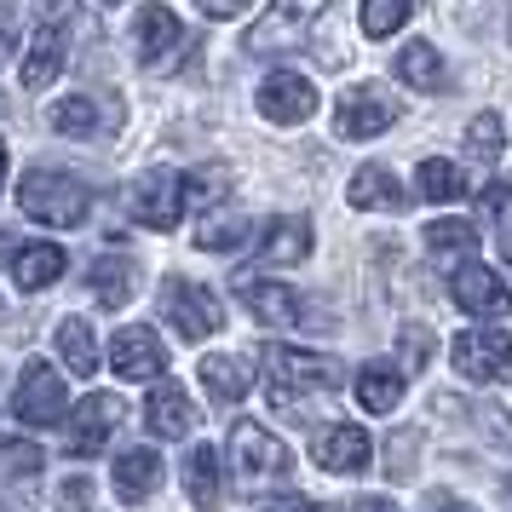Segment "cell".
Instances as JSON below:
<instances>
[{
  "label": "cell",
  "instance_id": "1",
  "mask_svg": "<svg viewBox=\"0 0 512 512\" xmlns=\"http://www.w3.org/2000/svg\"><path fill=\"white\" fill-rule=\"evenodd\" d=\"M340 386V363L305 346H265V397L277 409H300L305 397L334 392Z\"/></svg>",
  "mask_w": 512,
  "mask_h": 512
},
{
  "label": "cell",
  "instance_id": "2",
  "mask_svg": "<svg viewBox=\"0 0 512 512\" xmlns=\"http://www.w3.org/2000/svg\"><path fill=\"white\" fill-rule=\"evenodd\" d=\"M18 208L35 219V225H52V231H70L93 213V190L81 185L75 173H58V167H29L24 185H18Z\"/></svg>",
  "mask_w": 512,
  "mask_h": 512
},
{
  "label": "cell",
  "instance_id": "3",
  "mask_svg": "<svg viewBox=\"0 0 512 512\" xmlns=\"http://www.w3.org/2000/svg\"><path fill=\"white\" fill-rule=\"evenodd\" d=\"M231 466L242 489H265V484H288L294 455L277 432H265L259 420H236L231 426Z\"/></svg>",
  "mask_w": 512,
  "mask_h": 512
},
{
  "label": "cell",
  "instance_id": "4",
  "mask_svg": "<svg viewBox=\"0 0 512 512\" xmlns=\"http://www.w3.org/2000/svg\"><path fill=\"white\" fill-rule=\"evenodd\" d=\"M449 357H455V374L461 380H472V386H495V380H507L512 374V334L507 328H466V334H455V346H449Z\"/></svg>",
  "mask_w": 512,
  "mask_h": 512
},
{
  "label": "cell",
  "instance_id": "5",
  "mask_svg": "<svg viewBox=\"0 0 512 512\" xmlns=\"http://www.w3.org/2000/svg\"><path fill=\"white\" fill-rule=\"evenodd\" d=\"M127 213L139 219L144 231H173V225L185 219V173L150 167L139 185L127 190Z\"/></svg>",
  "mask_w": 512,
  "mask_h": 512
},
{
  "label": "cell",
  "instance_id": "6",
  "mask_svg": "<svg viewBox=\"0 0 512 512\" xmlns=\"http://www.w3.org/2000/svg\"><path fill=\"white\" fill-rule=\"evenodd\" d=\"M64 409H70V392L52 374V363H24L18 392H12V415L24 426H64Z\"/></svg>",
  "mask_w": 512,
  "mask_h": 512
},
{
  "label": "cell",
  "instance_id": "7",
  "mask_svg": "<svg viewBox=\"0 0 512 512\" xmlns=\"http://www.w3.org/2000/svg\"><path fill=\"white\" fill-rule=\"evenodd\" d=\"M317 87L305 81L300 70H271L265 81H259V116L277 121V127H300V121L317 116Z\"/></svg>",
  "mask_w": 512,
  "mask_h": 512
},
{
  "label": "cell",
  "instance_id": "8",
  "mask_svg": "<svg viewBox=\"0 0 512 512\" xmlns=\"http://www.w3.org/2000/svg\"><path fill=\"white\" fill-rule=\"evenodd\" d=\"M162 317L179 328L185 340H208L213 328L225 323V317H219V300H213L202 282H185V277H173L162 288Z\"/></svg>",
  "mask_w": 512,
  "mask_h": 512
},
{
  "label": "cell",
  "instance_id": "9",
  "mask_svg": "<svg viewBox=\"0 0 512 512\" xmlns=\"http://www.w3.org/2000/svg\"><path fill=\"white\" fill-rule=\"evenodd\" d=\"M397 121V104L380 87H351V93H340V104H334V133L340 139H374V133H386Z\"/></svg>",
  "mask_w": 512,
  "mask_h": 512
},
{
  "label": "cell",
  "instance_id": "10",
  "mask_svg": "<svg viewBox=\"0 0 512 512\" xmlns=\"http://www.w3.org/2000/svg\"><path fill=\"white\" fill-rule=\"evenodd\" d=\"M449 294H455V305L461 311H472V317H507L512 311V288L507 277H495L489 265H455V277H449Z\"/></svg>",
  "mask_w": 512,
  "mask_h": 512
},
{
  "label": "cell",
  "instance_id": "11",
  "mask_svg": "<svg viewBox=\"0 0 512 512\" xmlns=\"http://www.w3.org/2000/svg\"><path fill=\"white\" fill-rule=\"evenodd\" d=\"M70 420V455H93L98 443H110V432H116L121 420H127V409H121V397L116 392H93Z\"/></svg>",
  "mask_w": 512,
  "mask_h": 512
},
{
  "label": "cell",
  "instance_id": "12",
  "mask_svg": "<svg viewBox=\"0 0 512 512\" xmlns=\"http://www.w3.org/2000/svg\"><path fill=\"white\" fill-rule=\"evenodd\" d=\"M110 369L121 380H156L167 369V346L156 328H121L116 346H110Z\"/></svg>",
  "mask_w": 512,
  "mask_h": 512
},
{
  "label": "cell",
  "instance_id": "13",
  "mask_svg": "<svg viewBox=\"0 0 512 512\" xmlns=\"http://www.w3.org/2000/svg\"><path fill=\"white\" fill-rule=\"evenodd\" d=\"M311 455H317V466L323 472H340V478H351V472H363V466L374 461V443L363 426H328V432H317V443H311Z\"/></svg>",
  "mask_w": 512,
  "mask_h": 512
},
{
  "label": "cell",
  "instance_id": "14",
  "mask_svg": "<svg viewBox=\"0 0 512 512\" xmlns=\"http://www.w3.org/2000/svg\"><path fill=\"white\" fill-rule=\"evenodd\" d=\"M144 426H150V438H162V443L190 438V426H196V409H190V392H185V386L162 380L156 392L144 397Z\"/></svg>",
  "mask_w": 512,
  "mask_h": 512
},
{
  "label": "cell",
  "instance_id": "15",
  "mask_svg": "<svg viewBox=\"0 0 512 512\" xmlns=\"http://www.w3.org/2000/svg\"><path fill=\"white\" fill-rule=\"evenodd\" d=\"M110 478H116L121 501H144V495H156V484H162V455L144 449V443H133V449H121L116 455Z\"/></svg>",
  "mask_w": 512,
  "mask_h": 512
},
{
  "label": "cell",
  "instance_id": "16",
  "mask_svg": "<svg viewBox=\"0 0 512 512\" xmlns=\"http://www.w3.org/2000/svg\"><path fill=\"white\" fill-rule=\"evenodd\" d=\"M64 265H70V254L58 242H29V248L12 254V282L24 294H41V288H52V282L64 277Z\"/></svg>",
  "mask_w": 512,
  "mask_h": 512
},
{
  "label": "cell",
  "instance_id": "17",
  "mask_svg": "<svg viewBox=\"0 0 512 512\" xmlns=\"http://www.w3.org/2000/svg\"><path fill=\"white\" fill-rule=\"evenodd\" d=\"M202 386H208L213 403H242L248 397V386H254V369H248V357H236V351H213V357H202Z\"/></svg>",
  "mask_w": 512,
  "mask_h": 512
},
{
  "label": "cell",
  "instance_id": "18",
  "mask_svg": "<svg viewBox=\"0 0 512 512\" xmlns=\"http://www.w3.org/2000/svg\"><path fill=\"white\" fill-rule=\"evenodd\" d=\"M351 208H386V213H397L403 208V202H409V190L397 185V173L392 167H380V162H369V167H357V173H351Z\"/></svg>",
  "mask_w": 512,
  "mask_h": 512
},
{
  "label": "cell",
  "instance_id": "19",
  "mask_svg": "<svg viewBox=\"0 0 512 512\" xmlns=\"http://www.w3.org/2000/svg\"><path fill=\"white\" fill-rule=\"evenodd\" d=\"M259 254L271 259V265H300V259L311 254V219H300V213L271 219L265 236H259Z\"/></svg>",
  "mask_w": 512,
  "mask_h": 512
},
{
  "label": "cell",
  "instance_id": "20",
  "mask_svg": "<svg viewBox=\"0 0 512 512\" xmlns=\"http://www.w3.org/2000/svg\"><path fill=\"white\" fill-rule=\"evenodd\" d=\"M403 369L397 363H369V369H357V403L369 409V415H392L397 403H403Z\"/></svg>",
  "mask_w": 512,
  "mask_h": 512
},
{
  "label": "cell",
  "instance_id": "21",
  "mask_svg": "<svg viewBox=\"0 0 512 512\" xmlns=\"http://www.w3.org/2000/svg\"><path fill=\"white\" fill-rule=\"evenodd\" d=\"M242 305H248V311H254L259 323H277V328H294L300 323V294H294V288H282V282H248V288H242Z\"/></svg>",
  "mask_w": 512,
  "mask_h": 512
},
{
  "label": "cell",
  "instance_id": "22",
  "mask_svg": "<svg viewBox=\"0 0 512 512\" xmlns=\"http://www.w3.org/2000/svg\"><path fill=\"white\" fill-rule=\"evenodd\" d=\"M179 41H185V29H179V18L167 6H144L139 12V58L144 64H162Z\"/></svg>",
  "mask_w": 512,
  "mask_h": 512
},
{
  "label": "cell",
  "instance_id": "23",
  "mask_svg": "<svg viewBox=\"0 0 512 512\" xmlns=\"http://www.w3.org/2000/svg\"><path fill=\"white\" fill-rule=\"evenodd\" d=\"M133 288H139V265H133V259H121V254L93 259V294H98L104 311L127 305V300H133Z\"/></svg>",
  "mask_w": 512,
  "mask_h": 512
},
{
  "label": "cell",
  "instance_id": "24",
  "mask_svg": "<svg viewBox=\"0 0 512 512\" xmlns=\"http://www.w3.org/2000/svg\"><path fill=\"white\" fill-rule=\"evenodd\" d=\"M58 357H64V369L70 374H98V334L93 323H81V317H64L58 323Z\"/></svg>",
  "mask_w": 512,
  "mask_h": 512
},
{
  "label": "cell",
  "instance_id": "25",
  "mask_svg": "<svg viewBox=\"0 0 512 512\" xmlns=\"http://www.w3.org/2000/svg\"><path fill=\"white\" fill-rule=\"evenodd\" d=\"M219 449H208V443H196L185 461V495L196 501V507H219V495H225V484H219Z\"/></svg>",
  "mask_w": 512,
  "mask_h": 512
},
{
  "label": "cell",
  "instance_id": "26",
  "mask_svg": "<svg viewBox=\"0 0 512 512\" xmlns=\"http://www.w3.org/2000/svg\"><path fill=\"white\" fill-rule=\"evenodd\" d=\"M47 121H52V133H64V139H93L98 133V98H87V93L58 98L47 110Z\"/></svg>",
  "mask_w": 512,
  "mask_h": 512
},
{
  "label": "cell",
  "instance_id": "27",
  "mask_svg": "<svg viewBox=\"0 0 512 512\" xmlns=\"http://www.w3.org/2000/svg\"><path fill=\"white\" fill-rule=\"evenodd\" d=\"M397 81H409V87H420V93H438L443 87V52L426 47V41L403 47L397 52Z\"/></svg>",
  "mask_w": 512,
  "mask_h": 512
},
{
  "label": "cell",
  "instance_id": "28",
  "mask_svg": "<svg viewBox=\"0 0 512 512\" xmlns=\"http://www.w3.org/2000/svg\"><path fill=\"white\" fill-rule=\"evenodd\" d=\"M58 70H64V35H35V47H29L24 58V87L29 93H41V87H52L58 81Z\"/></svg>",
  "mask_w": 512,
  "mask_h": 512
},
{
  "label": "cell",
  "instance_id": "29",
  "mask_svg": "<svg viewBox=\"0 0 512 512\" xmlns=\"http://www.w3.org/2000/svg\"><path fill=\"white\" fill-rule=\"evenodd\" d=\"M415 185H420V196H426V202H461V196H466V173L455 162L432 156V162H420Z\"/></svg>",
  "mask_w": 512,
  "mask_h": 512
},
{
  "label": "cell",
  "instance_id": "30",
  "mask_svg": "<svg viewBox=\"0 0 512 512\" xmlns=\"http://www.w3.org/2000/svg\"><path fill=\"white\" fill-rule=\"evenodd\" d=\"M426 248L438 259H472V248H478V231L466 225V219H438V225H426Z\"/></svg>",
  "mask_w": 512,
  "mask_h": 512
},
{
  "label": "cell",
  "instance_id": "31",
  "mask_svg": "<svg viewBox=\"0 0 512 512\" xmlns=\"http://www.w3.org/2000/svg\"><path fill=\"white\" fill-rule=\"evenodd\" d=\"M248 236H254V225H248L242 213H225V219H208V225L196 231V248L225 254V248H248Z\"/></svg>",
  "mask_w": 512,
  "mask_h": 512
},
{
  "label": "cell",
  "instance_id": "32",
  "mask_svg": "<svg viewBox=\"0 0 512 512\" xmlns=\"http://www.w3.org/2000/svg\"><path fill=\"white\" fill-rule=\"evenodd\" d=\"M409 18H415L409 0H369V6H363V29H369V35H397Z\"/></svg>",
  "mask_w": 512,
  "mask_h": 512
},
{
  "label": "cell",
  "instance_id": "33",
  "mask_svg": "<svg viewBox=\"0 0 512 512\" xmlns=\"http://www.w3.org/2000/svg\"><path fill=\"white\" fill-rule=\"evenodd\" d=\"M466 139H472V156H478V162H501V139H507V127H501L495 110H484V116H472Z\"/></svg>",
  "mask_w": 512,
  "mask_h": 512
},
{
  "label": "cell",
  "instance_id": "34",
  "mask_svg": "<svg viewBox=\"0 0 512 512\" xmlns=\"http://www.w3.org/2000/svg\"><path fill=\"white\" fill-rule=\"evenodd\" d=\"M484 213L501 225V248H507V259H512V190L507 185L484 190Z\"/></svg>",
  "mask_w": 512,
  "mask_h": 512
},
{
  "label": "cell",
  "instance_id": "35",
  "mask_svg": "<svg viewBox=\"0 0 512 512\" xmlns=\"http://www.w3.org/2000/svg\"><path fill=\"white\" fill-rule=\"evenodd\" d=\"M41 461H47V455H41L35 443H6V438H0V466H12L18 478H35V472H41Z\"/></svg>",
  "mask_w": 512,
  "mask_h": 512
},
{
  "label": "cell",
  "instance_id": "36",
  "mask_svg": "<svg viewBox=\"0 0 512 512\" xmlns=\"http://www.w3.org/2000/svg\"><path fill=\"white\" fill-rule=\"evenodd\" d=\"M397 346H403V363H409V369H426V357H432V334H426V328H403Z\"/></svg>",
  "mask_w": 512,
  "mask_h": 512
},
{
  "label": "cell",
  "instance_id": "37",
  "mask_svg": "<svg viewBox=\"0 0 512 512\" xmlns=\"http://www.w3.org/2000/svg\"><path fill=\"white\" fill-rule=\"evenodd\" d=\"M259 512H323V507H311L305 495H271V501H265Z\"/></svg>",
  "mask_w": 512,
  "mask_h": 512
},
{
  "label": "cell",
  "instance_id": "38",
  "mask_svg": "<svg viewBox=\"0 0 512 512\" xmlns=\"http://www.w3.org/2000/svg\"><path fill=\"white\" fill-rule=\"evenodd\" d=\"M346 512H403V507L386 501V495H357V501H346Z\"/></svg>",
  "mask_w": 512,
  "mask_h": 512
},
{
  "label": "cell",
  "instance_id": "39",
  "mask_svg": "<svg viewBox=\"0 0 512 512\" xmlns=\"http://www.w3.org/2000/svg\"><path fill=\"white\" fill-rule=\"evenodd\" d=\"M208 18H236V0H208Z\"/></svg>",
  "mask_w": 512,
  "mask_h": 512
},
{
  "label": "cell",
  "instance_id": "40",
  "mask_svg": "<svg viewBox=\"0 0 512 512\" xmlns=\"http://www.w3.org/2000/svg\"><path fill=\"white\" fill-rule=\"evenodd\" d=\"M6 254H12V236L0 231V265H6Z\"/></svg>",
  "mask_w": 512,
  "mask_h": 512
},
{
  "label": "cell",
  "instance_id": "41",
  "mask_svg": "<svg viewBox=\"0 0 512 512\" xmlns=\"http://www.w3.org/2000/svg\"><path fill=\"white\" fill-rule=\"evenodd\" d=\"M0 190H6V139H0Z\"/></svg>",
  "mask_w": 512,
  "mask_h": 512
},
{
  "label": "cell",
  "instance_id": "42",
  "mask_svg": "<svg viewBox=\"0 0 512 512\" xmlns=\"http://www.w3.org/2000/svg\"><path fill=\"white\" fill-rule=\"evenodd\" d=\"M443 512H478V507H443Z\"/></svg>",
  "mask_w": 512,
  "mask_h": 512
},
{
  "label": "cell",
  "instance_id": "43",
  "mask_svg": "<svg viewBox=\"0 0 512 512\" xmlns=\"http://www.w3.org/2000/svg\"><path fill=\"white\" fill-rule=\"evenodd\" d=\"M0 311H6V305H0Z\"/></svg>",
  "mask_w": 512,
  "mask_h": 512
}]
</instances>
